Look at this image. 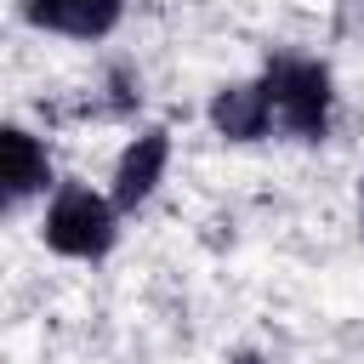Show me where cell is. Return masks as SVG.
<instances>
[{
  "label": "cell",
  "mask_w": 364,
  "mask_h": 364,
  "mask_svg": "<svg viewBox=\"0 0 364 364\" xmlns=\"http://www.w3.org/2000/svg\"><path fill=\"white\" fill-rule=\"evenodd\" d=\"M40 245L57 256V262H80V267H97L119 250V233H125V210L114 205L108 188L97 182H80V176H63L51 188V199L40 205Z\"/></svg>",
  "instance_id": "obj_1"
},
{
  "label": "cell",
  "mask_w": 364,
  "mask_h": 364,
  "mask_svg": "<svg viewBox=\"0 0 364 364\" xmlns=\"http://www.w3.org/2000/svg\"><path fill=\"white\" fill-rule=\"evenodd\" d=\"M262 85H267V102H273V125L284 142H301V148H318L330 131H336V74L324 57H307V51H273L262 63Z\"/></svg>",
  "instance_id": "obj_2"
},
{
  "label": "cell",
  "mask_w": 364,
  "mask_h": 364,
  "mask_svg": "<svg viewBox=\"0 0 364 364\" xmlns=\"http://www.w3.org/2000/svg\"><path fill=\"white\" fill-rule=\"evenodd\" d=\"M171 159H176L171 131H165V125H136V131L119 142L114 165H108V193H114V205H119L125 216H136V210L165 188Z\"/></svg>",
  "instance_id": "obj_3"
},
{
  "label": "cell",
  "mask_w": 364,
  "mask_h": 364,
  "mask_svg": "<svg viewBox=\"0 0 364 364\" xmlns=\"http://www.w3.org/2000/svg\"><path fill=\"white\" fill-rule=\"evenodd\" d=\"M57 182H63V176H57L51 142H46L34 125L11 119V125L0 131V188H6V210L23 216L28 205H46Z\"/></svg>",
  "instance_id": "obj_4"
},
{
  "label": "cell",
  "mask_w": 364,
  "mask_h": 364,
  "mask_svg": "<svg viewBox=\"0 0 364 364\" xmlns=\"http://www.w3.org/2000/svg\"><path fill=\"white\" fill-rule=\"evenodd\" d=\"M205 125H210V136L228 142V148H256V142L279 136L262 74H256V80H222V85L210 91V102H205Z\"/></svg>",
  "instance_id": "obj_5"
},
{
  "label": "cell",
  "mask_w": 364,
  "mask_h": 364,
  "mask_svg": "<svg viewBox=\"0 0 364 364\" xmlns=\"http://www.w3.org/2000/svg\"><path fill=\"white\" fill-rule=\"evenodd\" d=\"M23 23L51 40L102 46L125 23V0H23Z\"/></svg>",
  "instance_id": "obj_6"
},
{
  "label": "cell",
  "mask_w": 364,
  "mask_h": 364,
  "mask_svg": "<svg viewBox=\"0 0 364 364\" xmlns=\"http://www.w3.org/2000/svg\"><path fill=\"white\" fill-rule=\"evenodd\" d=\"M97 91H102V102H97L102 119H136V108H142V74L131 63H114Z\"/></svg>",
  "instance_id": "obj_7"
},
{
  "label": "cell",
  "mask_w": 364,
  "mask_h": 364,
  "mask_svg": "<svg viewBox=\"0 0 364 364\" xmlns=\"http://www.w3.org/2000/svg\"><path fill=\"white\" fill-rule=\"evenodd\" d=\"M222 364H279V358H267L262 347H233V353H228Z\"/></svg>",
  "instance_id": "obj_8"
},
{
  "label": "cell",
  "mask_w": 364,
  "mask_h": 364,
  "mask_svg": "<svg viewBox=\"0 0 364 364\" xmlns=\"http://www.w3.org/2000/svg\"><path fill=\"white\" fill-rule=\"evenodd\" d=\"M353 199H358V233H364V171H358V188H353Z\"/></svg>",
  "instance_id": "obj_9"
}]
</instances>
